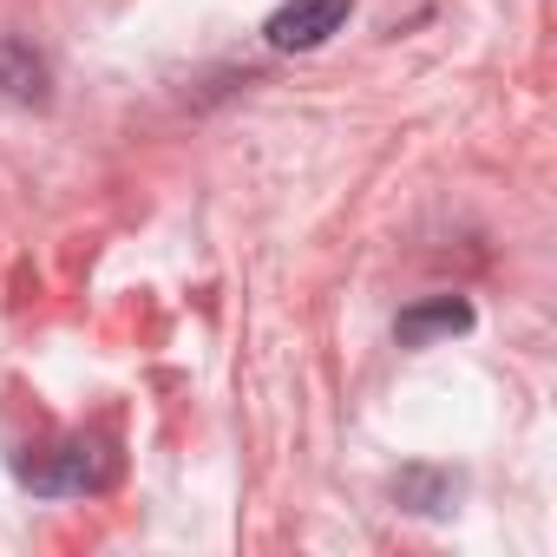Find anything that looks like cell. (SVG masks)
Returning <instances> with one entry per match:
<instances>
[{"mask_svg":"<svg viewBox=\"0 0 557 557\" xmlns=\"http://www.w3.org/2000/svg\"><path fill=\"white\" fill-rule=\"evenodd\" d=\"M21 479L34 485V492H47V498H73V492H99L106 479H112V446L106 440H66V446H53V459H34V466H21Z\"/></svg>","mask_w":557,"mask_h":557,"instance_id":"obj_1","label":"cell"},{"mask_svg":"<svg viewBox=\"0 0 557 557\" xmlns=\"http://www.w3.org/2000/svg\"><path fill=\"white\" fill-rule=\"evenodd\" d=\"M348 14H355V0H283V8L262 21V40L275 53H315L348 27Z\"/></svg>","mask_w":557,"mask_h":557,"instance_id":"obj_2","label":"cell"},{"mask_svg":"<svg viewBox=\"0 0 557 557\" xmlns=\"http://www.w3.org/2000/svg\"><path fill=\"white\" fill-rule=\"evenodd\" d=\"M0 99H14V106H53V66L34 40L21 34H0Z\"/></svg>","mask_w":557,"mask_h":557,"instance_id":"obj_3","label":"cell"},{"mask_svg":"<svg viewBox=\"0 0 557 557\" xmlns=\"http://www.w3.org/2000/svg\"><path fill=\"white\" fill-rule=\"evenodd\" d=\"M466 329H472V302L466 296H426V302L400 309L394 342L400 348H426V342H446V335H466Z\"/></svg>","mask_w":557,"mask_h":557,"instance_id":"obj_4","label":"cell"},{"mask_svg":"<svg viewBox=\"0 0 557 557\" xmlns=\"http://www.w3.org/2000/svg\"><path fill=\"white\" fill-rule=\"evenodd\" d=\"M394 498H400L407 511H446V505H453V479H446V472L413 466V472H400V479H394Z\"/></svg>","mask_w":557,"mask_h":557,"instance_id":"obj_5","label":"cell"}]
</instances>
